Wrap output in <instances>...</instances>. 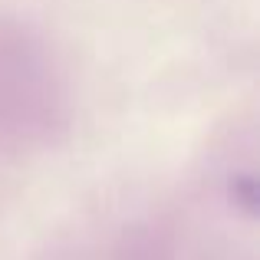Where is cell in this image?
Here are the masks:
<instances>
[{
    "label": "cell",
    "mask_w": 260,
    "mask_h": 260,
    "mask_svg": "<svg viewBox=\"0 0 260 260\" xmlns=\"http://www.w3.org/2000/svg\"><path fill=\"white\" fill-rule=\"evenodd\" d=\"M228 194L244 214H257V204H260V188H257V178L254 175H231L228 181Z\"/></svg>",
    "instance_id": "cell-1"
}]
</instances>
